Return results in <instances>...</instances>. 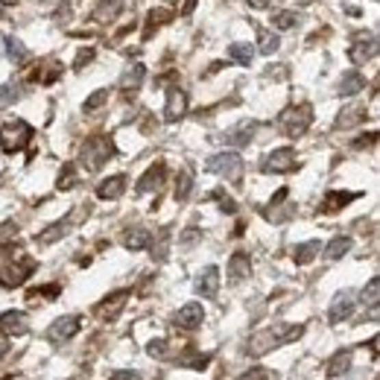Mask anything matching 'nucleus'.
Listing matches in <instances>:
<instances>
[{
	"instance_id": "c756f323",
	"label": "nucleus",
	"mask_w": 380,
	"mask_h": 380,
	"mask_svg": "<svg viewBox=\"0 0 380 380\" xmlns=\"http://www.w3.org/2000/svg\"><path fill=\"white\" fill-rule=\"evenodd\" d=\"M228 56H231L237 64H252V59H255V47H252V45H243V41H237V45L228 47Z\"/></svg>"
},
{
	"instance_id": "473e14b6",
	"label": "nucleus",
	"mask_w": 380,
	"mask_h": 380,
	"mask_svg": "<svg viewBox=\"0 0 380 380\" xmlns=\"http://www.w3.org/2000/svg\"><path fill=\"white\" fill-rule=\"evenodd\" d=\"M108 103V91L105 88H100V91H94L91 97H88V100H85V114H97V112H100V108Z\"/></svg>"
},
{
	"instance_id": "ea45409f",
	"label": "nucleus",
	"mask_w": 380,
	"mask_h": 380,
	"mask_svg": "<svg viewBox=\"0 0 380 380\" xmlns=\"http://www.w3.org/2000/svg\"><path fill=\"white\" fill-rule=\"evenodd\" d=\"M211 199L220 202V208L228 211V214H234V211H237V202H234L231 197H228V193H223V190H214V193H211Z\"/></svg>"
},
{
	"instance_id": "72a5a7b5",
	"label": "nucleus",
	"mask_w": 380,
	"mask_h": 380,
	"mask_svg": "<svg viewBox=\"0 0 380 380\" xmlns=\"http://www.w3.org/2000/svg\"><path fill=\"white\" fill-rule=\"evenodd\" d=\"M366 117V108H345V112L340 114V121H336V126L340 129H349V126H354V123H360Z\"/></svg>"
},
{
	"instance_id": "79ce46f5",
	"label": "nucleus",
	"mask_w": 380,
	"mask_h": 380,
	"mask_svg": "<svg viewBox=\"0 0 380 380\" xmlns=\"http://www.w3.org/2000/svg\"><path fill=\"white\" fill-rule=\"evenodd\" d=\"M237 380H273V372H269V368H249V372H243Z\"/></svg>"
},
{
	"instance_id": "aec40b11",
	"label": "nucleus",
	"mask_w": 380,
	"mask_h": 380,
	"mask_svg": "<svg viewBox=\"0 0 380 380\" xmlns=\"http://www.w3.org/2000/svg\"><path fill=\"white\" fill-rule=\"evenodd\" d=\"M357 199V193H345V190H331L328 197H325V202H322V214H336L340 208H345L349 202H354Z\"/></svg>"
},
{
	"instance_id": "6ab92c4d",
	"label": "nucleus",
	"mask_w": 380,
	"mask_h": 380,
	"mask_svg": "<svg viewBox=\"0 0 380 380\" xmlns=\"http://www.w3.org/2000/svg\"><path fill=\"white\" fill-rule=\"evenodd\" d=\"M252 275V260H249L246 252H234L231 260H228V278L231 281H243Z\"/></svg>"
},
{
	"instance_id": "bb28decb",
	"label": "nucleus",
	"mask_w": 380,
	"mask_h": 380,
	"mask_svg": "<svg viewBox=\"0 0 380 380\" xmlns=\"http://www.w3.org/2000/svg\"><path fill=\"white\" fill-rule=\"evenodd\" d=\"M170 18H173L170 9H152L149 18H147V27H144V38H152V32H155L158 27H164Z\"/></svg>"
},
{
	"instance_id": "f257e3e1",
	"label": "nucleus",
	"mask_w": 380,
	"mask_h": 380,
	"mask_svg": "<svg viewBox=\"0 0 380 380\" xmlns=\"http://www.w3.org/2000/svg\"><path fill=\"white\" fill-rule=\"evenodd\" d=\"M301 333H304V325H287V328H275V331H273V328H266V331H260V333H255L252 340H249L246 351L252 354V357H264L266 351L278 349V345L296 342Z\"/></svg>"
},
{
	"instance_id": "412c9836",
	"label": "nucleus",
	"mask_w": 380,
	"mask_h": 380,
	"mask_svg": "<svg viewBox=\"0 0 380 380\" xmlns=\"http://www.w3.org/2000/svg\"><path fill=\"white\" fill-rule=\"evenodd\" d=\"M363 88H366V76L360 71L342 73V79H340V94L342 97H354V94H360Z\"/></svg>"
},
{
	"instance_id": "e433bc0d",
	"label": "nucleus",
	"mask_w": 380,
	"mask_h": 380,
	"mask_svg": "<svg viewBox=\"0 0 380 380\" xmlns=\"http://www.w3.org/2000/svg\"><path fill=\"white\" fill-rule=\"evenodd\" d=\"M281 38L273 36V32H260V53H266V56H273V53L278 50Z\"/></svg>"
},
{
	"instance_id": "f3484780",
	"label": "nucleus",
	"mask_w": 380,
	"mask_h": 380,
	"mask_svg": "<svg viewBox=\"0 0 380 380\" xmlns=\"http://www.w3.org/2000/svg\"><path fill=\"white\" fill-rule=\"evenodd\" d=\"M216 290H220V269H216V266H208V269H205V273L199 275V281H197V292H199L202 299H214Z\"/></svg>"
},
{
	"instance_id": "dca6fc26",
	"label": "nucleus",
	"mask_w": 380,
	"mask_h": 380,
	"mask_svg": "<svg viewBox=\"0 0 380 380\" xmlns=\"http://www.w3.org/2000/svg\"><path fill=\"white\" fill-rule=\"evenodd\" d=\"M71 225H73V216H64V220H59V223H53L50 228H45V231L36 237V243H38V246H50V243L62 240V237L71 231Z\"/></svg>"
},
{
	"instance_id": "37998d69",
	"label": "nucleus",
	"mask_w": 380,
	"mask_h": 380,
	"mask_svg": "<svg viewBox=\"0 0 380 380\" xmlns=\"http://www.w3.org/2000/svg\"><path fill=\"white\" fill-rule=\"evenodd\" d=\"M149 354L158 357V360H164V357H167V340H152L149 342Z\"/></svg>"
},
{
	"instance_id": "0eeeda50",
	"label": "nucleus",
	"mask_w": 380,
	"mask_h": 380,
	"mask_svg": "<svg viewBox=\"0 0 380 380\" xmlns=\"http://www.w3.org/2000/svg\"><path fill=\"white\" fill-rule=\"evenodd\" d=\"M375 56H377V38L372 36V32H357L354 45L349 47V59L354 64H366V62H372Z\"/></svg>"
},
{
	"instance_id": "a18cd8bd",
	"label": "nucleus",
	"mask_w": 380,
	"mask_h": 380,
	"mask_svg": "<svg viewBox=\"0 0 380 380\" xmlns=\"http://www.w3.org/2000/svg\"><path fill=\"white\" fill-rule=\"evenodd\" d=\"M91 59H94V50L88 47V50H82L79 56H76V64H73V68H76V71H82V68H85V64H88Z\"/></svg>"
},
{
	"instance_id": "9d476101",
	"label": "nucleus",
	"mask_w": 380,
	"mask_h": 380,
	"mask_svg": "<svg viewBox=\"0 0 380 380\" xmlns=\"http://www.w3.org/2000/svg\"><path fill=\"white\" fill-rule=\"evenodd\" d=\"M79 328H82L79 316H62V319H56V322L50 325L47 336H50L53 342H68V340H73V336L79 333Z\"/></svg>"
},
{
	"instance_id": "a19ab883",
	"label": "nucleus",
	"mask_w": 380,
	"mask_h": 380,
	"mask_svg": "<svg viewBox=\"0 0 380 380\" xmlns=\"http://www.w3.org/2000/svg\"><path fill=\"white\" fill-rule=\"evenodd\" d=\"M296 21H299L296 12H278L273 24H275L278 29H290V27H296Z\"/></svg>"
},
{
	"instance_id": "f8f14e48",
	"label": "nucleus",
	"mask_w": 380,
	"mask_h": 380,
	"mask_svg": "<svg viewBox=\"0 0 380 380\" xmlns=\"http://www.w3.org/2000/svg\"><path fill=\"white\" fill-rule=\"evenodd\" d=\"M188 114V94L181 88H170L167 91V108H164V121L167 123H176Z\"/></svg>"
},
{
	"instance_id": "2eb2a0df",
	"label": "nucleus",
	"mask_w": 380,
	"mask_h": 380,
	"mask_svg": "<svg viewBox=\"0 0 380 380\" xmlns=\"http://www.w3.org/2000/svg\"><path fill=\"white\" fill-rule=\"evenodd\" d=\"M354 313V292H349V290H342L340 296L333 299V304H331V313H328V319H331V325H340V322H345Z\"/></svg>"
},
{
	"instance_id": "423d86ee",
	"label": "nucleus",
	"mask_w": 380,
	"mask_h": 380,
	"mask_svg": "<svg viewBox=\"0 0 380 380\" xmlns=\"http://www.w3.org/2000/svg\"><path fill=\"white\" fill-rule=\"evenodd\" d=\"M32 269H36V260L32 257H21L18 264L9 260L6 266H0V284L3 287H21L32 275Z\"/></svg>"
},
{
	"instance_id": "f704fd0d",
	"label": "nucleus",
	"mask_w": 380,
	"mask_h": 380,
	"mask_svg": "<svg viewBox=\"0 0 380 380\" xmlns=\"http://www.w3.org/2000/svg\"><path fill=\"white\" fill-rule=\"evenodd\" d=\"M377 299H380V278H372L363 290V304H368L372 310H377Z\"/></svg>"
},
{
	"instance_id": "393cba45",
	"label": "nucleus",
	"mask_w": 380,
	"mask_h": 380,
	"mask_svg": "<svg viewBox=\"0 0 380 380\" xmlns=\"http://www.w3.org/2000/svg\"><path fill=\"white\" fill-rule=\"evenodd\" d=\"M123 246L132 249V252H140V249L152 246V234L147 231V228H132V231L123 237Z\"/></svg>"
},
{
	"instance_id": "2f4dec72",
	"label": "nucleus",
	"mask_w": 380,
	"mask_h": 380,
	"mask_svg": "<svg viewBox=\"0 0 380 380\" xmlns=\"http://www.w3.org/2000/svg\"><path fill=\"white\" fill-rule=\"evenodd\" d=\"M76 184H79V176H76V167H73V164H64V167H62V173H59L56 188H59V190H71V188H76Z\"/></svg>"
},
{
	"instance_id": "3c124183",
	"label": "nucleus",
	"mask_w": 380,
	"mask_h": 380,
	"mask_svg": "<svg viewBox=\"0 0 380 380\" xmlns=\"http://www.w3.org/2000/svg\"><path fill=\"white\" fill-rule=\"evenodd\" d=\"M0 3H3V6H12V3H18V0H0Z\"/></svg>"
},
{
	"instance_id": "39448f33",
	"label": "nucleus",
	"mask_w": 380,
	"mask_h": 380,
	"mask_svg": "<svg viewBox=\"0 0 380 380\" xmlns=\"http://www.w3.org/2000/svg\"><path fill=\"white\" fill-rule=\"evenodd\" d=\"M208 173H216V176H223L228 181H240L243 179V158L237 155V152H220V155L208 158V164H205Z\"/></svg>"
},
{
	"instance_id": "9b49d317",
	"label": "nucleus",
	"mask_w": 380,
	"mask_h": 380,
	"mask_svg": "<svg viewBox=\"0 0 380 380\" xmlns=\"http://www.w3.org/2000/svg\"><path fill=\"white\" fill-rule=\"evenodd\" d=\"M27 331H29L27 313H21V310L0 313V333H3V336H24Z\"/></svg>"
},
{
	"instance_id": "c9c22d12",
	"label": "nucleus",
	"mask_w": 380,
	"mask_h": 380,
	"mask_svg": "<svg viewBox=\"0 0 380 380\" xmlns=\"http://www.w3.org/2000/svg\"><path fill=\"white\" fill-rule=\"evenodd\" d=\"M190 190H193V176H190V173H181L179 184H176V199L184 202V199L190 197Z\"/></svg>"
},
{
	"instance_id": "de8ad7c7",
	"label": "nucleus",
	"mask_w": 380,
	"mask_h": 380,
	"mask_svg": "<svg viewBox=\"0 0 380 380\" xmlns=\"http://www.w3.org/2000/svg\"><path fill=\"white\" fill-rule=\"evenodd\" d=\"M108 380H140L135 372H114L112 377H108Z\"/></svg>"
},
{
	"instance_id": "b1692460",
	"label": "nucleus",
	"mask_w": 380,
	"mask_h": 380,
	"mask_svg": "<svg viewBox=\"0 0 380 380\" xmlns=\"http://www.w3.org/2000/svg\"><path fill=\"white\" fill-rule=\"evenodd\" d=\"M349 368H351V351L345 349V351H336L331 357V363H328V368H325V372H328V377H342L345 372H349Z\"/></svg>"
},
{
	"instance_id": "5701e85b",
	"label": "nucleus",
	"mask_w": 380,
	"mask_h": 380,
	"mask_svg": "<svg viewBox=\"0 0 380 380\" xmlns=\"http://www.w3.org/2000/svg\"><path fill=\"white\" fill-rule=\"evenodd\" d=\"M144 76H147V68H144L140 62H135L132 68H129V71L121 76V88H123V91H138L140 82H144Z\"/></svg>"
},
{
	"instance_id": "c85d7f7f",
	"label": "nucleus",
	"mask_w": 380,
	"mask_h": 380,
	"mask_svg": "<svg viewBox=\"0 0 380 380\" xmlns=\"http://www.w3.org/2000/svg\"><path fill=\"white\" fill-rule=\"evenodd\" d=\"M351 252V237H333V240L328 243V249H325V257L328 260H340L342 255Z\"/></svg>"
},
{
	"instance_id": "a878e982",
	"label": "nucleus",
	"mask_w": 380,
	"mask_h": 380,
	"mask_svg": "<svg viewBox=\"0 0 380 380\" xmlns=\"http://www.w3.org/2000/svg\"><path fill=\"white\" fill-rule=\"evenodd\" d=\"M319 249H322L319 240H307V243L296 246V252H292V260H296V266H307L310 260L319 255Z\"/></svg>"
},
{
	"instance_id": "49530a36",
	"label": "nucleus",
	"mask_w": 380,
	"mask_h": 380,
	"mask_svg": "<svg viewBox=\"0 0 380 380\" xmlns=\"http://www.w3.org/2000/svg\"><path fill=\"white\" fill-rule=\"evenodd\" d=\"M199 240V228H188V231L181 234V246H190V243H197Z\"/></svg>"
},
{
	"instance_id": "09e8293b",
	"label": "nucleus",
	"mask_w": 380,
	"mask_h": 380,
	"mask_svg": "<svg viewBox=\"0 0 380 380\" xmlns=\"http://www.w3.org/2000/svg\"><path fill=\"white\" fill-rule=\"evenodd\" d=\"M269 3H273V0H249V6H252V9H266Z\"/></svg>"
},
{
	"instance_id": "603ef678",
	"label": "nucleus",
	"mask_w": 380,
	"mask_h": 380,
	"mask_svg": "<svg viewBox=\"0 0 380 380\" xmlns=\"http://www.w3.org/2000/svg\"><path fill=\"white\" fill-rule=\"evenodd\" d=\"M0 53H3V36H0Z\"/></svg>"
},
{
	"instance_id": "6e6552de",
	"label": "nucleus",
	"mask_w": 380,
	"mask_h": 380,
	"mask_svg": "<svg viewBox=\"0 0 380 380\" xmlns=\"http://www.w3.org/2000/svg\"><path fill=\"white\" fill-rule=\"evenodd\" d=\"M264 173H290L296 170V152L290 147H281V149H273L269 155L264 158Z\"/></svg>"
},
{
	"instance_id": "58836bf2",
	"label": "nucleus",
	"mask_w": 380,
	"mask_h": 380,
	"mask_svg": "<svg viewBox=\"0 0 380 380\" xmlns=\"http://www.w3.org/2000/svg\"><path fill=\"white\" fill-rule=\"evenodd\" d=\"M56 296H59V284H47V287L32 290V292H29V301L36 304L38 299H56Z\"/></svg>"
},
{
	"instance_id": "a211bd4d",
	"label": "nucleus",
	"mask_w": 380,
	"mask_h": 380,
	"mask_svg": "<svg viewBox=\"0 0 380 380\" xmlns=\"http://www.w3.org/2000/svg\"><path fill=\"white\" fill-rule=\"evenodd\" d=\"M126 190V176H112L97 184V199H121Z\"/></svg>"
},
{
	"instance_id": "ddd939ff",
	"label": "nucleus",
	"mask_w": 380,
	"mask_h": 380,
	"mask_svg": "<svg viewBox=\"0 0 380 380\" xmlns=\"http://www.w3.org/2000/svg\"><path fill=\"white\" fill-rule=\"evenodd\" d=\"M202 322H205V310H202V304H197V301L184 304V307L176 313V325L181 331H197Z\"/></svg>"
},
{
	"instance_id": "7ed1b4c3",
	"label": "nucleus",
	"mask_w": 380,
	"mask_h": 380,
	"mask_svg": "<svg viewBox=\"0 0 380 380\" xmlns=\"http://www.w3.org/2000/svg\"><path fill=\"white\" fill-rule=\"evenodd\" d=\"M114 155V144L108 140L105 135H97V138H88L82 144V164H85V170H91V173H97L108 158Z\"/></svg>"
},
{
	"instance_id": "4c0bfd02",
	"label": "nucleus",
	"mask_w": 380,
	"mask_h": 380,
	"mask_svg": "<svg viewBox=\"0 0 380 380\" xmlns=\"http://www.w3.org/2000/svg\"><path fill=\"white\" fill-rule=\"evenodd\" d=\"M18 97H21V91L15 88V85H0V108H9Z\"/></svg>"
},
{
	"instance_id": "c03bdc74",
	"label": "nucleus",
	"mask_w": 380,
	"mask_h": 380,
	"mask_svg": "<svg viewBox=\"0 0 380 380\" xmlns=\"http://www.w3.org/2000/svg\"><path fill=\"white\" fill-rule=\"evenodd\" d=\"M18 234V225L15 223H6L3 228H0V243H6V240H12V237Z\"/></svg>"
},
{
	"instance_id": "7c9ffc66",
	"label": "nucleus",
	"mask_w": 380,
	"mask_h": 380,
	"mask_svg": "<svg viewBox=\"0 0 380 380\" xmlns=\"http://www.w3.org/2000/svg\"><path fill=\"white\" fill-rule=\"evenodd\" d=\"M121 6H123V0H105V3L94 9V21H114Z\"/></svg>"
},
{
	"instance_id": "1a4fd4ad",
	"label": "nucleus",
	"mask_w": 380,
	"mask_h": 380,
	"mask_svg": "<svg viewBox=\"0 0 380 380\" xmlns=\"http://www.w3.org/2000/svg\"><path fill=\"white\" fill-rule=\"evenodd\" d=\"M126 301H129V290H117V292H112L108 299H103L100 304H97V316H100L103 322H114V319L123 313Z\"/></svg>"
},
{
	"instance_id": "f03ea898",
	"label": "nucleus",
	"mask_w": 380,
	"mask_h": 380,
	"mask_svg": "<svg viewBox=\"0 0 380 380\" xmlns=\"http://www.w3.org/2000/svg\"><path fill=\"white\" fill-rule=\"evenodd\" d=\"M313 123V108L307 103H301V105H290L284 114L278 117V129L284 132L287 138H301L304 132L310 129Z\"/></svg>"
},
{
	"instance_id": "cd10ccee",
	"label": "nucleus",
	"mask_w": 380,
	"mask_h": 380,
	"mask_svg": "<svg viewBox=\"0 0 380 380\" xmlns=\"http://www.w3.org/2000/svg\"><path fill=\"white\" fill-rule=\"evenodd\" d=\"M252 135H255V123H240L234 132H228L223 140H225V144H234V147H243V144L252 140Z\"/></svg>"
},
{
	"instance_id": "8fccbe9b",
	"label": "nucleus",
	"mask_w": 380,
	"mask_h": 380,
	"mask_svg": "<svg viewBox=\"0 0 380 380\" xmlns=\"http://www.w3.org/2000/svg\"><path fill=\"white\" fill-rule=\"evenodd\" d=\"M193 6H197V0H184V9H181V15H190V12H193Z\"/></svg>"
},
{
	"instance_id": "4be33fe9",
	"label": "nucleus",
	"mask_w": 380,
	"mask_h": 380,
	"mask_svg": "<svg viewBox=\"0 0 380 380\" xmlns=\"http://www.w3.org/2000/svg\"><path fill=\"white\" fill-rule=\"evenodd\" d=\"M3 50H6V56L12 59L15 64H27V62H29V50L24 47V41L15 38V36L3 38Z\"/></svg>"
},
{
	"instance_id": "20e7f679",
	"label": "nucleus",
	"mask_w": 380,
	"mask_h": 380,
	"mask_svg": "<svg viewBox=\"0 0 380 380\" xmlns=\"http://www.w3.org/2000/svg\"><path fill=\"white\" fill-rule=\"evenodd\" d=\"M32 140V126L27 121H9L3 129H0V147H3V152H21L27 144Z\"/></svg>"
},
{
	"instance_id": "4468645a",
	"label": "nucleus",
	"mask_w": 380,
	"mask_h": 380,
	"mask_svg": "<svg viewBox=\"0 0 380 380\" xmlns=\"http://www.w3.org/2000/svg\"><path fill=\"white\" fill-rule=\"evenodd\" d=\"M164 179H167V164L164 161H155L144 176H140V181H138V193H152V190H158L161 184H164Z\"/></svg>"
}]
</instances>
